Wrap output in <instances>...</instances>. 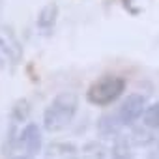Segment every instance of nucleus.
<instances>
[{"instance_id": "f257e3e1", "label": "nucleus", "mask_w": 159, "mask_h": 159, "mask_svg": "<svg viewBox=\"0 0 159 159\" xmlns=\"http://www.w3.org/2000/svg\"><path fill=\"white\" fill-rule=\"evenodd\" d=\"M77 109H79V98L73 92L58 94L43 112V127H45V131L58 133V131L66 129L73 122V118L77 114Z\"/></svg>"}, {"instance_id": "f03ea898", "label": "nucleus", "mask_w": 159, "mask_h": 159, "mask_svg": "<svg viewBox=\"0 0 159 159\" xmlns=\"http://www.w3.org/2000/svg\"><path fill=\"white\" fill-rule=\"evenodd\" d=\"M124 90H125V79L124 77L105 75L88 88L86 99L96 107H107V105L114 103L124 94Z\"/></svg>"}, {"instance_id": "7ed1b4c3", "label": "nucleus", "mask_w": 159, "mask_h": 159, "mask_svg": "<svg viewBox=\"0 0 159 159\" xmlns=\"http://www.w3.org/2000/svg\"><path fill=\"white\" fill-rule=\"evenodd\" d=\"M23 47L15 38L13 30L6 25H0V66L4 64H17L21 60Z\"/></svg>"}, {"instance_id": "20e7f679", "label": "nucleus", "mask_w": 159, "mask_h": 159, "mask_svg": "<svg viewBox=\"0 0 159 159\" xmlns=\"http://www.w3.org/2000/svg\"><path fill=\"white\" fill-rule=\"evenodd\" d=\"M144 111H146V98L140 94H129L124 99V103L118 111V116L124 125H133L144 114Z\"/></svg>"}, {"instance_id": "39448f33", "label": "nucleus", "mask_w": 159, "mask_h": 159, "mask_svg": "<svg viewBox=\"0 0 159 159\" xmlns=\"http://www.w3.org/2000/svg\"><path fill=\"white\" fill-rule=\"evenodd\" d=\"M17 146H21L28 155H36L38 152H41V129L38 127V124L28 122L19 131Z\"/></svg>"}, {"instance_id": "423d86ee", "label": "nucleus", "mask_w": 159, "mask_h": 159, "mask_svg": "<svg viewBox=\"0 0 159 159\" xmlns=\"http://www.w3.org/2000/svg\"><path fill=\"white\" fill-rule=\"evenodd\" d=\"M43 159H79V150L71 142H51Z\"/></svg>"}, {"instance_id": "0eeeda50", "label": "nucleus", "mask_w": 159, "mask_h": 159, "mask_svg": "<svg viewBox=\"0 0 159 159\" xmlns=\"http://www.w3.org/2000/svg\"><path fill=\"white\" fill-rule=\"evenodd\" d=\"M122 127H124V124H122L118 112L116 114H103L98 122V129L103 137H118Z\"/></svg>"}, {"instance_id": "6e6552de", "label": "nucleus", "mask_w": 159, "mask_h": 159, "mask_svg": "<svg viewBox=\"0 0 159 159\" xmlns=\"http://www.w3.org/2000/svg\"><path fill=\"white\" fill-rule=\"evenodd\" d=\"M56 17H58V6L56 4H47L38 15V28L41 32L49 34L56 25Z\"/></svg>"}, {"instance_id": "1a4fd4ad", "label": "nucleus", "mask_w": 159, "mask_h": 159, "mask_svg": "<svg viewBox=\"0 0 159 159\" xmlns=\"http://www.w3.org/2000/svg\"><path fill=\"white\" fill-rule=\"evenodd\" d=\"M111 159H133L131 140H127L124 137H116V140L111 148Z\"/></svg>"}, {"instance_id": "9d476101", "label": "nucleus", "mask_w": 159, "mask_h": 159, "mask_svg": "<svg viewBox=\"0 0 159 159\" xmlns=\"http://www.w3.org/2000/svg\"><path fill=\"white\" fill-rule=\"evenodd\" d=\"M142 125H146L148 129H159V101L152 103L146 107L144 114H142Z\"/></svg>"}, {"instance_id": "9b49d317", "label": "nucleus", "mask_w": 159, "mask_h": 159, "mask_svg": "<svg viewBox=\"0 0 159 159\" xmlns=\"http://www.w3.org/2000/svg\"><path fill=\"white\" fill-rule=\"evenodd\" d=\"M28 112H30L28 101H26V99H19V101L15 103V107L11 109V122H15V124L25 122V120L28 118Z\"/></svg>"}, {"instance_id": "f8f14e48", "label": "nucleus", "mask_w": 159, "mask_h": 159, "mask_svg": "<svg viewBox=\"0 0 159 159\" xmlns=\"http://www.w3.org/2000/svg\"><path fill=\"white\" fill-rule=\"evenodd\" d=\"M146 129H148L146 125H144V129H142V127H140V129H135L133 135H131V142L137 144V146H146V144L153 142V135L148 133Z\"/></svg>"}, {"instance_id": "ddd939ff", "label": "nucleus", "mask_w": 159, "mask_h": 159, "mask_svg": "<svg viewBox=\"0 0 159 159\" xmlns=\"http://www.w3.org/2000/svg\"><path fill=\"white\" fill-rule=\"evenodd\" d=\"M11 159H32V155H17V157H11Z\"/></svg>"}]
</instances>
